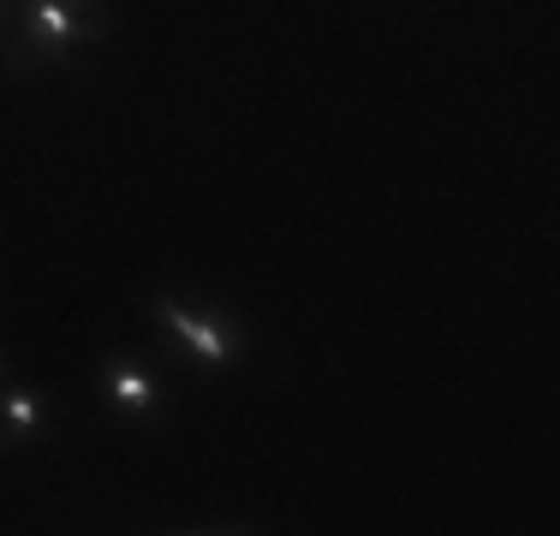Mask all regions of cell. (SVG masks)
I'll return each instance as SVG.
<instances>
[{
	"label": "cell",
	"instance_id": "5",
	"mask_svg": "<svg viewBox=\"0 0 560 536\" xmlns=\"http://www.w3.org/2000/svg\"><path fill=\"white\" fill-rule=\"evenodd\" d=\"M7 31H12V0H0V48H7Z\"/></svg>",
	"mask_w": 560,
	"mask_h": 536
},
{
	"label": "cell",
	"instance_id": "3",
	"mask_svg": "<svg viewBox=\"0 0 560 536\" xmlns=\"http://www.w3.org/2000/svg\"><path fill=\"white\" fill-rule=\"evenodd\" d=\"M96 387L114 406V418H126L138 429H162L167 423V382L143 352H126V346L102 352L96 358Z\"/></svg>",
	"mask_w": 560,
	"mask_h": 536
},
{
	"label": "cell",
	"instance_id": "4",
	"mask_svg": "<svg viewBox=\"0 0 560 536\" xmlns=\"http://www.w3.org/2000/svg\"><path fill=\"white\" fill-rule=\"evenodd\" d=\"M48 429H55V399L36 382L7 375V382H0V447H31Z\"/></svg>",
	"mask_w": 560,
	"mask_h": 536
},
{
	"label": "cell",
	"instance_id": "1",
	"mask_svg": "<svg viewBox=\"0 0 560 536\" xmlns=\"http://www.w3.org/2000/svg\"><path fill=\"white\" fill-rule=\"evenodd\" d=\"M114 36L108 0H12V31H7V72H66V66L102 54Z\"/></svg>",
	"mask_w": 560,
	"mask_h": 536
},
{
	"label": "cell",
	"instance_id": "2",
	"mask_svg": "<svg viewBox=\"0 0 560 536\" xmlns=\"http://www.w3.org/2000/svg\"><path fill=\"white\" fill-rule=\"evenodd\" d=\"M150 322L162 334V346L197 375H226L245 364L250 334L226 304L215 299H191V292H155L150 299Z\"/></svg>",
	"mask_w": 560,
	"mask_h": 536
},
{
	"label": "cell",
	"instance_id": "6",
	"mask_svg": "<svg viewBox=\"0 0 560 536\" xmlns=\"http://www.w3.org/2000/svg\"><path fill=\"white\" fill-rule=\"evenodd\" d=\"M7 375H12V358H7V346H0V382H7Z\"/></svg>",
	"mask_w": 560,
	"mask_h": 536
}]
</instances>
